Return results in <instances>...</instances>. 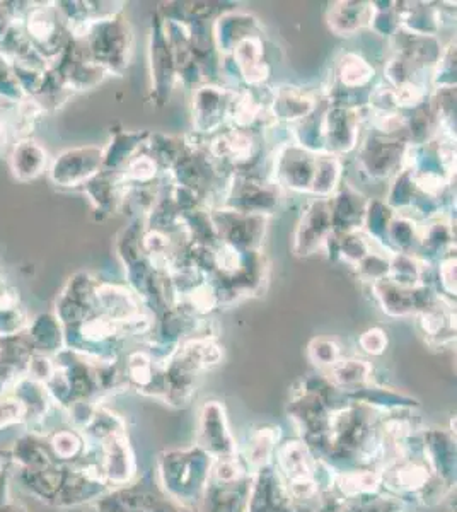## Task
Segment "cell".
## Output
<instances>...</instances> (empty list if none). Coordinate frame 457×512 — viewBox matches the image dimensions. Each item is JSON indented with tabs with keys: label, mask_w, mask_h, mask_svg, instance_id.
I'll use <instances>...</instances> for the list:
<instances>
[{
	"label": "cell",
	"mask_w": 457,
	"mask_h": 512,
	"mask_svg": "<svg viewBox=\"0 0 457 512\" xmlns=\"http://www.w3.org/2000/svg\"><path fill=\"white\" fill-rule=\"evenodd\" d=\"M87 53L94 64L113 74H122L132 59L134 35L130 24L120 16L101 19L87 31Z\"/></svg>",
	"instance_id": "obj_1"
},
{
	"label": "cell",
	"mask_w": 457,
	"mask_h": 512,
	"mask_svg": "<svg viewBox=\"0 0 457 512\" xmlns=\"http://www.w3.org/2000/svg\"><path fill=\"white\" fill-rule=\"evenodd\" d=\"M280 204V187L268 176L234 173L227 180L220 207L241 214L268 217ZM219 209V207H217Z\"/></svg>",
	"instance_id": "obj_2"
},
{
	"label": "cell",
	"mask_w": 457,
	"mask_h": 512,
	"mask_svg": "<svg viewBox=\"0 0 457 512\" xmlns=\"http://www.w3.org/2000/svg\"><path fill=\"white\" fill-rule=\"evenodd\" d=\"M210 156L229 175L234 173H255L256 164L263 152L260 132L229 128L220 130L207 144Z\"/></svg>",
	"instance_id": "obj_3"
},
{
	"label": "cell",
	"mask_w": 457,
	"mask_h": 512,
	"mask_svg": "<svg viewBox=\"0 0 457 512\" xmlns=\"http://www.w3.org/2000/svg\"><path fill=\"white\" fill-rule=\"evenodd\" d=\"M217 239L241 251H260L267 234L268 217L241 214L236 210L210 209Z\"/></svg>",
	"instance_id": "obj_4"
},
{
	"label": "cell",
	"mask_w": 457,
	"mask_h": 512,
	"mask_svg": "<svg viewBox=\"0 0 457 512\" xmlns=\"http://www.w3.org/2000/svg\"><path fill=\"white\" fill-rule=\"evenodd\" d=\"M372 291L382 311L394 318L418 316L432 308L442 299V294L429 284L417 287H405L394 284L389 279H382L372 284Z\"/></svg>",
	"instance_id": "obj_5"
},
{
	"label": "cell",
	"mask_w": 457,
	"mask_h": 512,
	"mask_svg": "<svg viewBox=\"0 0 457 512\" xmlns=\"http://www.w3.org/2000/svg\"><path fill=\"white\" fill-rule=\"evenodd\" d=\"M318 154L287 142L278 147L273 159L272 180L278 187L289 188L294 192L311 193Z\"/></svg>",
	"instance_id": "obj_6"
},
{
	"label": "cell",
	"mask_w": 457,
	"mask_h": 512,
	"mask_svg": "<svg viewBox=\"0 0 457 512\" xmlns=\"http://www.w3.org/2000/svg\"><path fill=\"white\" fill-rule=\"evenodd\" d=\"M362 110L330 103L326 105L321 122L324 154L342 158L343 154H348L359 146L360 123L364 120Z\"/></svg>",
	"instance_id": "obj_7"
},
{
	"label": "cell",
	"mask_w": 457,
	"mask_h": 512,
	"mask_svg": "<svg viewBox=\"0 0 457 512\" xmlns=\"http://www.w3.org/2000/svg\"><path fill=\"white\" fill-rule=\"evenodd\" d=\"M408 144L403 140L391 139L384 135L372 132L360 144L359 166L365 175L374 180H386L389 176H396L405 166Z\"/></svg>",
	"instance_id": "obj_8"
},
{
	"label": "cell",
	"mask_w": 457,
	"mask_h": 512,
	"mask_svg": "<svg viewBox=\"0 0 457 512\" xmlns=\"http://www.w3.org/2000/svg\"><path fill=\"white\" fill-rule=\"evenodd\" d=\"M232 89L220 84H202L193 91V128L197 135H215L222 130L229 115Z\"/></svg>",
	"instance_id": "obj_9"
},
{
	"label": "cell",
	"mask_w": 457,
	"mask_h": 512,
	"mask_svg": "<svg viewBox=\"0 0 457 512\" xmlns=\"http://www.w3.org/2000/svg\"><path fill=\"white\" fill-rule=\"evenodd\" d=\"M149 59H151L152 98L157 105L164 106L173 94L178 77H176L173 52L162 30V19L159 14L152 19Z\"/></svg>",
	"instance_id": "obj_10"
},
{
	"label": "cell",
	"mask_w": 457,
	"mask_h": 512,
	"mask_svg": "<svg viewBox=\"0 0 457 512\" xmlns=\"http://www.w3.org/2000/svg\"><path fill=\"white\" fill-rule=\"evenodd\" d=\"M333 233L331 224L330 198H316L307 207L297 224L294 234V253L297 256H311L324 250L326 241Z\"/></svg>",
	"instance_id": "obj_11"
},
{
	"label": "cell",
	"mask_w": 457,
	"mask_h": 512,
	"mask_svg": "<svg viewBox=\"0 0 457 512\" xmlns=\"http://www.w3.org/2000/svg\"><path fill=\"white\" fill-rule=\"evenodd\" d=\"M203 461H207V451L202 449L188 453H173L164 458L162 477L166 487H169L173 495L180 497V501L181 497L188 494H197V490H202L205 483L209 482V473H188Z\"/></svg>",
	"instance_id": "obj_12"
},
{
	"label": "cell",
	"mask_w": 457,
	"mask_h": 512,
	"mask_svg": "<svg viewBox=\"0 0 457 512\" xmlns=\"http://www.w3.org/2000/svg\"><path fill=\"white\" fill-rule=\"evenodd\" d=\"M103 154L105 151L99 147H82L64 152L53 166V180L62 187H79L93 180L103 168Z\"/></svg>",
	"instance_id": "obj_13"
},
{
	"label": "cell",
	"mask_w": 457,
	"mask_h": 512,
	"mask_svg": "<svg viewBox=\"0 0 457 512\" xmlns=\"http://www.w3.org/2000/svg\"><path fill=\"white\" fill-rule=\"evenodd\" d=\"M214 43L220 57L231 55L232 50L238 47L241 41L251 36H261L263 26L260 19L253 14L243 11H224L212 24Z\"/></svg>",
	"instance_id": "obj_14"
},
{
	"label": "cell",
	"mask_w": 457,
	"mask_h": 512,
	"mask_svg": "<svg viewBox=\"0 0 457 512\" xmlns=\"http://www.w3.org/2000/svg\"><path fill=\"white\" fill-rule=\"evenodd\" d=\"M226 59L248 88H261L272 74L270 64L265 60L263 36H251L241 41Z\"/></svg>",
	"instance_id": "obj_15"
},
{
	"label": "cell",
	"mask_w": 457,
	"mask_h": 512,
	"mask_svg": "<svg viewBox=\"0 0 457 512\" xmlns=\"http://www.w3.org/2000/svg\"><path fill=\"white\" fill-rule=\"evenodd\" d=\"M369 200L352 185L338 187L330 197L333 234L359 233L364 227Z\"/></svg>",
	"instance_id": "obj_16"
},
{
	"label": "cell",
	"mask_w": 457,
	"mask_h": 512,
	"mask_svg": "<svg viewBox=\"0 0 457 512\" xmlns=\"http://www.w3.org/2000/svg\"><path fill=\"white\" fill-rule=\"evenodd\" d=\"M318 105L319 99L314 98L306 89L280 86L273 91L270 113L275 122L294 125L309 117Z\"/></svg>",
	"instance_id": "obj_17"
},
{
	"label": "cell",
	"mask_w": 457,
	"mask_h": 512,
	"mask_svg": "<svg viewBox=\"0 0 457 512\" xmlns=\"http://www.w3.org/2000/svg\"><path fill=\"white\" fill-rule=\"evenodd\" d=\"M202 449L219 454V458L234 456L236 446L231 432L227 431L224 407L219 402H209L202 412Z\"/></svg>",
	"instance_id": "obj_18"
},
{
	"label": "cell",
	"mask_w": 457,
	"mask_h": 512,
	"mask_svg": "<svg viewBox=\"0 0 457 512\" xmlns=\"http://www.w3.org/2000/svg\"><path fill=\"white\" fill-rule=\"evenodd\" d=\"M396 14L400 21V28L410 31L413 35L434 36L444 26L442 11L435 4L425 2H396Z\"/></svg>",
	"instance_id": "obj_19"
},
{
	"label": "cell",
	"mask_w": 457,
	"mask_h": 512,
	"mask_svg": "<svg viewBox=\"0 0 457 512\" xmlns=\"http://www.w3.org/2000/svg\"><path fill=\"white\" fill-rule=\"evenodd\" d=\"M372 2H335L328 11V26L338 36H352L371 26Z\"/></svg>",
	"instance_id": "obj_20"
},
{
	"label": "cell",
	"mask_w": 457,
	"mask_h": 512,
	"mask_svg": "<svg viewBox=\"0 0 457 512\" xmlns=\"http://www.w3.org/2000/svg\"><path fill=\"white\" fill-rule=\"evenodd\" d=\"M149 137H151V132H147V130H142V132H127V130L118 132L113 142H111L110 149L103 154V168H101V171L122 173L123 168L139 152L144 151Z\"/></svg>",
	"instance_id": "obj_21"
},
{
	"label": "cell",
	"mask_w": 457,
	"mask_h": 512,
	"mask_svg": "<svg viewBox=\"0 0 457 512\" xmlns=\"http://www.w3.org/2000/svg\"><path fill=\"white\" fill-rule=\"evenodd\" d=\"M376 76V69L359 53H345L336 65L338 88L348 91L369 89Z\"/></svg>",
	"instance_id": "obj_22"
},
{
	"label": "cell",
	"mask_w": 457,
	"mask_h": 512,
	"mask_svg": "<svg viewBox=\"0 0 457 512\" xmlns=\"http://www.w3.org/2000/svg\"><path fill=\"white\" fill-rule=\"evenodd\" d=\"M324 250L335 260L357 267L365 256L372 253V241L362 231L359 233L333 234L324 245Z\"/></svg>",
	"instance_id": "obj_23"
},
{
	"label": "cell",
	"mask_w": 457,
	"mask_h": 512,
	"mask_svg": "<svg viewBox=\"0 0 457 512\" xmlns=\"http://www.w3.org/2000/svg\"><path fill=\"white\" fill-rule=\"evenodd\" d=\"M418 246H420V227L417 226V222L406 217L405 214H396L389 224L384 250L388 251V255L405 253V255L415 256Z\"/></svg>",
	"instance_id": "obj_24"
},
{
	"label": "cell",
	"mask_w": 457,
	"mask_h": 512,
	"mask_svg": "<svg viewBox=\"0 0 457 512\" xmlns=\"http://www.w3.org/2000/svg\"><path fill=\"white\" fill-rule=\"evenodd\" d=\"M372 367L362 359H340L328 369V381L338 390H359L371 376Z\"/></svg>",
	"instance_id": "obj_25"
},
{
	"label": "cell",
	"mask_w": 457,
	"mask_h": 512,
	"mask_svg": "<svg viewBox=\"0 0 457 512\" xmlns=\"http://www.w3.org/2000/svg\"><path fill=\"white\" fill-rule=\"evenodd\" d=\"M430 265L420 262L417 256L394 253L389 255L388 279L398 286L417 287L425 284V274Z\"/></svg>",
	"instance_id": "obj_26"
},
{
	"label": "cell",
	"mask_w": 457,
	"mask_h": 512,
	"mask_svg": "<svg viewBox=\"0 0 457 512\" xmlns=\"http://www.w3.org/2000/svg\"><path fill=\"white\" fill-rule=\"evenodd\" d=\"M278 461L289 477V482L294 480H313V458L306 446L297 441L287 443L278 451Z\"/></svg>",
	"instance_id": "obj_27"
},
{
	"label": "cell",
	"mask_w": 457,
	"mask_h": 512,
	"mask_svg": "<svg viewBox=\"0 0 457 512\" xmlns=\"http://www.w3.org/2000/svg\"><path fill=\"white\" fill-rule=\"evenodd\" d=\"M342 181V159L333 154H318L311 195L330 198Z\"/></svg>",
	"instance_id": "obj_28"
},
{
	"label": "cell",
	"mask_w": 457,
	"mask_h": 512,
	"mask_svg": "<svg viewBox=\"0 0 457 512\" xmlns=\"http://www.w3.org/2000/svg\"><path fill=\"white\" fill-rule=\"evenodd\" d=\"M398 212H394L384 200H369L367 210H365L364 227L365 236L381 243L382 246L386 245V234H388V227L393 221V217Z\"/></svg>",
	"instance_id": "obj_29"
},
{
	"label": "cell",
	"mask_w": 457,
	"mask_h": 512,
	"mask_svg": "<svg viewBox=\"0 0 457 512\" xmlns=\"http://www.w3.org/2000/svg\"><path fill=\"white\" fill-rule=\"evenodd\" d=\"M159 173L161 168L157 166L154 158L147 152H139L118 175L122 178L125 187H145V185H154Z\"/></svg>",
	"instance_id": "obj_30"
},
{
	"label": "cell",
	"mask_w": 457,
	"mask_h": 512,
	"mask_svg": "<svg viewBox=\"0 0 457 512\" xmlns=\"http://www.w3.org/2000/svg\"><path fill=\"white\" fill-rule=\"evenodd\" d=\"M417 193L418 190L417 187H415L413 176H411L408 169L403 168L398 175L394 176L393 185H391L389 195L386 197V204H388L394 212L401 214L403 210L410 209L413 200L417 197Z\"/></svg>",
	"instance_id": "obj_31"
},
{
	"label": "cell",
	"mask_w": 457,
	"mask_h": 512,
	"mask_svg": "<svg viewBox=\"0 0 457 512\" xmlns=\"http://www.w3.org/2000/svg\"><path fill=\"white\" fill-rule=\"evenodd\" d=\"M432 88H452L456 86V43L451 41L446 48H442L439 62L434 67Z\"/></svg>",
	"instance_id": "obj_32"
},
{
	"label": "cell",
	"mask_w": 457,
	"mask_h": 512,
	"mask_svg": "<svg viewBox=\"0 0 457 512\" xmlns=\"http://www.w3.org/2000/svg\"><path fill=\"white\" fill-rule=\"evenodd\" d=\"M374 12H372L371 30L376 31L377 35L391 36L400 30V21L396 14V2H372Z\"/></svg>",
	"instance_id": "obj_33"
},
{
	"label": "cell",
	"mask_w": 457,
	"mask_h": 512,
	"mask_svg": "<svg viewBox=\"0 0 457 512\" xmlns=\"http://www.w3.org/2000/svg\"><path fill=\"white\" fill-rule=\"evenodd\" d=\"M309 357L316 366L324 367V369H330L331 366H335L336 362L342 359L340 355V345L336 344L333 338L318 337L314 338L313 342L309 344Z\"/></svg>",
	"instance_id": "obj_34"
},
{
	"label": "cell",
	"mask_w": 457,
	"mask_h": 512,
	"mask_svg": "<svg viewBox=\"0 0 457 512\" xmlns=\"http://www.w3.org/2000/svg\"><path fill=\"white\" fill-rule=\"evenodd\" d=\"M273 449H275V436L272 429H261L249 444V463L255 468H265L270 461Z\"/></svg>",
	"instance_id": "obj_35"
},
{
	"label": "cell",
	"mask_w": 457,
	"mask_h": 512,
	"mask_svg": "<svg viewBox=\"0 0 457 512\" xmlns=\"http://www.w3.org/2000/svg\"><path fill=\"white\" fill-rule=\"evenodd\" d=\"M394 478L396 483H400L401 489L418 492L429 483V470L418 463H405L394 472Z\"/></svg>",
	"instance_id": "obj_36"
},
{
	"label": "cell",
	"mask_w": 457,
	"mask_h": 512,
	"mask_svg": "<svg viewBox=\"0 0 457 512\" xmlns=\"http://www.w3.org/2000/svg\"><path fill=\"white\" fill-rule=\"evenodd\" d=\"M355 268H357L360 277L367 280V282H371V284L382 279H388L389 255H381V253L372 251Z\"/></svg>",
	"instance_id": "obj_37"
},
{
	"label": "cell",
	"mask_w": 457,
	"mask_h": 512,
	"mask_svg": "<svg viewBox=\"0 0 457 512\" xmlns=\"http://www.w3.org/2000/svg\"><path fill=\"white\" fill-rule=\"evenodd\" d=\"M439 267V284L442 296L456 297V253L437 263Z\"/></svg>",
	"instance_id": "obj_38"
},
{
	"label": "cell",
	"mask_w": 457,
	"mask_h": 512,
	"mask_svg": "<svg viewBox=\"0 0 457 512\" xmlns=\"http://www.w3.org/2000/svg\"><path fill=\"white\" fill-rule=\"evenodd\" d=\"M359 345L364 352L371 355H381L386 352L388 347V337L382 332L381 328H371L367 332L362 333L359 338Z\"/></svg>",
	"instance_id": "obj_39"
}]
</instances>
